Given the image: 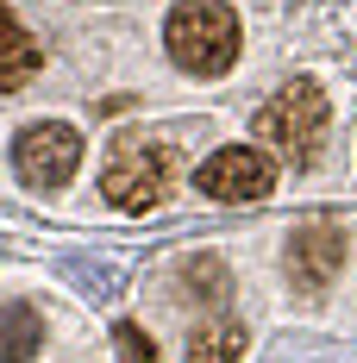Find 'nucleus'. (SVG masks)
I'll list each match as a JSON object with an SVG mask.
<instances>
[{
	"mask_svg": "<svg viewBox=\"0 0 357 363\" xmlns=\"http://www.w3.org/2000/svg\"><path fill=\"white\" fill-rule=\"evenodd\" d=\"M163 44L188 75H226L238 63V13L226 0H182L163 26Z\"/></svg>",
	"mask_w": 357,
	"mask_h": 363,
	"instance_id": "f257e3e1",
	"label": "nucleus"
},
{
	"mask_svg": "<svg viewBox=\"0 0 357 363\" xmlns=\"http://www.w3.org/2000/svg\"><path fill=\"white\" fill-rule=\"evenodd\" d=\"M257 138L276 150L282 163L314 169L320 138H326V94H320V82H288L282 94H270L263 113H257Z\"/></svg>",
	"mask_w": 357,
	"mask_h": 363,
	"instance_id": "f03ea898",
	"label": "nucleus"
},
{
	"mask_svg": "<svg viewBox=\"0 0 357 363\" xmlns=\"http://www.w3.org/2000/svg\"><path fill=\"white\" fill-rule=\"evenodd\" d=\"M170 182H176V163H170V150L138 138V132H119L107 150V169H101V188H107L113 207H126V213H150L163 194H170Z\"/></svg>",
	"mask_w": 357,
	"mask_h": 363,
	"instance_id": "7ed1b4c3",
	"label": "nucleus"
},
{
	"mask_svg": "<svg viewBox=\"0 0 357 363\" xmlns=\"http://www.w3.org/2000/svg\"><path fill=\"white\" fill-rule=\"evenodd\" d=\"M13 163H19V176L32 182V188H63L75 176V163H82V132L63 125V119H38V125L19 132Z\"/></svg>",
	"mask_w": 357,
	"mask_h": 363,
	"instance_id": "20e7f679",
	"label": "nucleus"
},
{
	"mask_svg": "<svg viewBox=\"0 0 357 363\" xmlns=\"http://www.w3.org/2000/svg\"><path fill=\"white\" fill-rule=\"evenodd\" d=\"M194 188L214 194V201H263V194L276 188V169H270L263 150L226 145V150H214V157L194 169Z\"/></svg>",
	"mask_w": 357,
	"mask_h": 363,
	"instance_id": "39448f33",
	"label": "nucleus"
},
{
	"mask_svg": "<svg viewBox=\"0 0 357 363\" xmlns=\"http://www.w3.org/2000/svg\"><path fill=\"white\" fill-rule=\"evenodd\" d=\"M345 257H351V238H345L339 225L314 219V225H301V232L288 238V282L301 294H320L326 282L345 269Z\"/></svg>",
	"mask_w": 357,
	"mask_h": 363,
	"instance_id": "423d86ee",
	"label": "nucleus"
},
{
	"mask_svg": "<svg viewBox=\"0 0 357 363\" xmlns=\"http://www.w3.org/2000/svg\"><path fill=\"white\" fill-rule=\"evenodd\" d=\"M38 44H32V32L19 26V13L13 6H0V94H13L19 82H32L38 75Z\"/></svg>",
	"mask_w": 357,
	"mask_h": 363,
	"instance_id": "0eeeda50",
	"label": "nucleus"
},
{
	"mask_svg": "<svg viewBox=\"0 0 357 363\" xmlns=\"http://www.w3.org/2000/svg\"><path fill=\"white\" fill-rule=\"evenodd\" d=\"M44 345V320H38L26 301L0 307V363H32Z\"/></svg>",
	"mask_w": 357,
	"mask_h": 363,
	"instance_id": "6e6552de",
	"label": "nucleus"
},
{
	"mask_svg": "<svg viewBox=\"0 0 357 363\" xmlns=\"http://www.w3.org/2000/svg\"><path fill=\"white\" fill-rule=\"evenodd\" d=\"M188 363H245V326L207 320L188 332Z\"/></svg>",
	"mask_w": 357,
	"mask_h": 363,
	"instance_id": "1a4fd4ad",
	"label": "nucleus"
},
{
	"mask_svg": "<svg viewBox=\"0 0 357 363\" xmlns=\"http://www.w3.org/2000/svg\"><path fill=\"white\" fill-rule=\"evenodd\" d=\"M63 276H70L88 301H113V294H119V269H113V263H94V257H63Z\"/></svg>",
	"mask_w": 357,
	"mask_h": 363,
	"instance_id": "9d476101",
	"label": "nucleus"
},
{
	"mask_svg": "<svg viewBox=\"0 0 357 363\" xmlns=\"http://www.w3.org/2000/svg\"><path fill=\"white\" fill-rule=\"evenodd\" d=\"M113 345H119V363H157V345H150L144 326H132V320L113 326Z\"/></svg>",
	"mask_w": 357,
	"mask_h": 363,
	"instance_id": "9b49d317",
	"label": "nucleus"
},
{
	"mask_svg": "<svg viewBox=\"0 0 357 363\" xmlns=\"http://www.w3.org/2000/svg\"><path fill=\"white\" fill-rule=\"evenodd\" d=\"M188 294H201V301H226V269H219L214 257L188 263Z\"/></svg>",
	"mask_w": 357,
	"mask_h": 363,
	"instance_id": "f8f14e48",
	"label": "nucleus"
}]
</instances>
